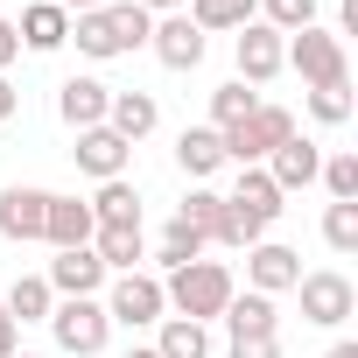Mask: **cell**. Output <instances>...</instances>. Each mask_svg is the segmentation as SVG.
<instances>
[{"mask_svg": "<svg viewBox=\"0 0 358 358\" xmlns=\"http://www.w3.org/2000/svg\"><path fill=\"white\" fill-rule=\"evenodd\" d=\"M99 281H106V267H99L92 246H71V253L50 260V288L57 295H99Z\"/></svg>", "mask_w": 358, "mask_h": 358, "instance_id": "d6986e66", "label": "cell"}, {"mask_svg": "<svg viewBox=\"0 0 358 358\" xmlns=\"http://www.w3.org/2000/svg\"><path fill=\"white\" fill-rule=\"evenodd\" d=\"M50 295H57V288H50L43 274H22V281L0 295V302H8V316H15V330H22V323H50V309H57Z\"/></svg>", "mask_w": 358, "mask_h": 358, "instance_id": "7402d4cb", "label": "cell"}, {"mask_svg": "<svg viewBox=\"0 0 358 358\" xmlns=\"http://www.w3.org/2000/svg\"><path fill=\"white\" fill-rule=\"evenodd\" d=\"M15 106H22V99H15V85H8V71H0V120H15Z\"/></svg>", "mask_w": 358, "mask_h": 358, "instance_id": "8d00e7d4", "label": "cell"}, {"mask_svg": "<svg viewBox=\"0 0 358 358\" xmlns=\"http://www.w3.org/2000/svg\"><path fill=\"white\" fill-rule=\"evenodd\" d=\"M281 64H288V43H281L267 22H246V29H239V85H267Z\"/></svg>", "mask_w": 358, "mask_h": 358, "instance_id": "30bf717a", "label": "cell"}, {"mask_svg": "<svg viewBox=\"0 0 358 358\" xmlns=\"http://www.w3.org/2000/svg\"><path fill=\"white\" fill-rule=\"evenodd\" d=\"M92 204L85 197H50V218H43V239L57 246V253H71V246H92Z\"/></svg>", "mask_w": 358, "mask_h": 358, "instance_id": "9a60e30c", "label": "cell"}, {"mask_svg": "<svg viewBox=\"0 0 358 358\" xmlns=\"http://www.w3.org/2000/svg\"><path fill=\"white\" fill-rule=\"evenodd\" d=\"M155 57L169 64V71H197L204 64V29L190 22V15H169V22H155Z\"/></svg>", "mask_w": 358, "mask_h": 358, "instance_id": "7c38bea8", "label": "cell"}, {"mask_svg": "<svg viewBox=\"0 0 358 358\" xmlns=\"http://www.w3.org/2000/svg\"><path fill=\"white\" fill-rule=\"evenodd\" d=\"M176 225H190L197 239H218V246H246V232H239V218H232V204L218 190H190L176 204Z\"/></svg>", "mask_w": 358, "mask_h": 358, "instance_id": "52a82bcc", "label": "cell"}, {"mask_svg": "<svg viewBox=\"0 0 358 358\" xmlns=\"http://www.w3.org/2000/svg\"><path fill=\"white\" fill-rule=\"evenodd\" d=\"M190 22L211 36V29H246L253 22V0H190Z\"/></svg>", "mask_w": 358, "mask_h": 358, "instance_id": "4316f807", "label": "cell"}, {"mask_svg": "<svg viewBox=\"0 0 358 358\" xmlns=\"http://www.w3.org/2000/svg\"><path fill=\"white\" fill-rule=\"evenodd\" d=\"M267 162H274L267 176H274V190H281V197H288V190H309L316 176H323V148H309V141H295V134H288Z\"/></svg>", "mask_w": 358, "mask_h": 358, "instance_id": "5bb4252c", "label": "cell"}, {"mask_svg": "<svg viewBox=\"0 0 358 358\" xmlns=\"http://www.w3.org/2000/svg\"><path fill=\"white\" fill-rule=\"evenodd\" d=\"M288 64L309 78V92H323V85H344L351 78V64H344V36H330V29H295L288 36Z\"/></svg>", "mask_w": 358, "mask_h": 358, "instance_id": "277c9868", "label": "cell"}, {"mask_svg": "<svg viewBox=\"0 0 358 358\" xmlns=\"http://www.w3.org/2000/svg\"><path fill=\"white\" fill-rule=\"evenodd\" d=\"M92 225H141V197H134L127 176L99 183V197H92Z\"/></svg>", "mask_w": 358, "mask_h": 358, "instance_id": "d4e9b609", "label": "cell"}, {"mask_svg": "<svg viewBox=\"0 0 358 358\" xmlns=\"http://www.w3.org/2000/svg\"><path fill=\"white\" fill-rule=\"evenodd\" d=\"M0 358H15V316H8V302H0Z\"/></svg>", "mask_w": 358, "mask_h": 358, "instance_id": "d590c367", "label": "cell"}, {"mask_svg": "<svg viewBox=\"0 0 358 358\" xmlns=\"http://www.w3.org/2000/svg\"><path fill=\"white\" fill-rule=\"evenodd\" d=\"M22 358H36V351H22Z\"/></svg>", "mask_w": 358, "mask_h": 358, "instance_id": "b9f144b4", "label": "cell"}, {"mask_svg": "<svg viewBox=\"0 0 358 358\" xmlns=\"http://www.w3.org/2000/svg\"><path fill=\"white\" fill-rule=\"evenodd\" d=\"M134 8H183V0H134Z\"/></svg>", "mask_w": 358, "mask_h": 358, "instance_id": "ab89813d", "label": "cell"}, {"mask_svg": "<svg viewBox=\"0 0 358 358\" xmlns=\"http://www.w3.org/2000/svg\"><path fill=\"white\" fill-rule=\"evenodd\" d=\"M127 358H155V351H127Z\"/></svg>", "mask_w": 358, "mask_h": 358, "instance_id": "60d3db41", "label": "cell"}, {"mask_svg": "<svg viewBox=\"0 0 358 358\" xmlns=\"http://www.w3.org/2000/svg\"><path fill=\"white\" fill-rule=\"evenodd\" d=\"M148 36H155V15L134 8V0H106V8H92V15L71 22V43H78L85 57H127V50H141Z\"/></svg>", "mask_w": 358, "mask_h": 358, "instance_id": "6da1fadb", "label": "cell"}, {"mask_svg": "<svg viewBox=\"0 0 358 358\" xmlns=\"http://www.w3.org/2000/svg\"><path fill=\"white\" fill-rule=\"evenodd\" d=\"M288 134H295V113H288V106H253V113H246L239 127H225L218 141H225V155H232L239 169H260Z\"/></svg>", "mask_w": 358, "mask_h": 358, "instance_id": "3957f363", "label": "cell"}, {"mask_svg": "<svg viewBox=\"0 0 358 358\" xmlns=\"http://www.w3.org/2000/svg\"><path fill=\"white\" fill-rule=\"evenodd\" d=\"M246 274H253V295H281V288H295V281H302V253H295V246L260 239V246H246Z\"/></svg>", "mask_w": 358, "mask_h": 358, "instance_id": "8fae6325", "label": "cell"}, {"mask_svg": "<svg viewBox=\"0 0 358 358\" xmlns=\"http://www.w3.org/2000/svg\"><path fill=\"white\" fill-rule=\"evenodd\" d=\"M50 330H57V344L64 351H78V358H92L99 344H106V302H92V295H64L57 309H50Z\"/></svg>", "mask_w": 358, "mask_h": 358, "instance_id": "8992f818", "label": "cell"}, {"mask_svg": "<svg viewBox=\"0 0 358 358\" xmlns=\"http://www.w3.org/2000/svg\"><path fill=\"white\" fill-rule=\"evenodd\" d=\"M15 57H22V36H15V22H8V15H0V71H8Z\"/></svg>", "mask_w": 358, "mask_h": 358, "instance_id": "e575fe53", "label": "cell"}, {"mask_svg": "<svg viewBox=\"0 0 358 358\" xmlns=\"http://www.w3.org/2000/svg\"><path fill=\"white\" fill-rule=\"evenodd\" d=\"M127 155H134V148H127L113 127H85V134H78V169L99 176V183H113V176L127 169Z\"/></svg>", "mask_w": 358, "mask_h": 358, "instance_id": "2e32d148", "label": "cell"}, {"mask_svg": "<svg viewBox=\"0 0 358 358\" xmlns=\"http://www.w3.org/2000/svg\"><path fill=\"white\" fill-rule=\"evenodd\" d=\"M15 36H22L29 50H57V43H71V15L57 8V0H36V8L15 22Z\"/></svg>", "mask_w": 358, "mask_h": 358, "instance_id": "44dd1931", "label": "cell"}, {"mask_svg": "<svg viewBox=\"0 0 358 358\" xmlns=\"http://www.w3.org/2000/svg\"><path fill=\"white\" fill-rule=\"evenodd\" d=\"M225 204H232V218H239V232H246V246H260V239H267V225H274V218L288 211L267 169H239V190H232Z\"/></svg>", "mask_w": 358, "mask_h": 358, "instance_id": "5b68a950", "label": "cell"}, {"mask_svg": "<svg viewBox=\"0 0 358 358\" xmlns=\"http://www.w3.org/2000/svg\"><path fill=\"white\" fill-rule=\"evenodd\" d=\"M323 358H358V344H330V351H323Z\"/></svg>", "mask_w": 358, "mask_h": 358, "instance_id": "f35d334b", "label": "cell"}, {"mask_svg": "<svg viewBox=\"0 0 358 358\" xmlns=\"http://www.w3.org/2000/svg\"><path fill=\"white\" fill-rule=\"evenodd\" d=\"M92 253H99V267H120V274H141V253H148V232H141V225H99V232H92Z\"/></svg>", "mask_w": 358, "mask_h": 358, "instance_id": "ac0fdd59", "label": "cell"}, {"mask_svg": "<svg viewBox=\"0 0 358 358\" xmlns=\"http://www.w3.org/2000/svg\"><path fill=\"white\" fill-rule=\"evenodd\" d=\"M43 218H50V190H36V183L0 190V239H43Z\"/></svg>", "mask_w": 358, "mask_h": 358, "instance_id": "9c48e42d", "label": "cell"}, {"mask_svg": "<svg viewBox=\"0 0 358 358\" xmlns=\"http://www.w3.org/2000/svg\"><path fill=\"white\" fill-rule=\"evenodd\" d=\"M176 162H183V176H211V169L225 162L218 127H183V141H176Z\"/></svg>", "mask_w": 358, "mask_h": 358, "instance_id": "cb8c5ba5", "label": "cell"}, {"mask_svg": "<svg viewBox=\"0 0 358 358\" xmlns=\"http://www.w3.org/2000/svg\"><path fill=\"white\" fill-rule=\"evenodd\" d=\"M323 239H330L337 253H358V204H330V211H323Z\"/></svg>", "mask_w": 358, "mask_h": 358, "instance_id": "f546056e", "label": "cell"}, {"mask_svg": "<svg viewBox=\"0 0 358 358\" xmlns=\"http://www.w3.org/2000/svg\"><path fill=\"white\" fill-rule=\"evenodd\" d=\"M295 295H302V316L309 323H344L351 316V281L344 274H302Z\"/></svg>", "mask_w": 358, "mask_h": 358, "instance_id": "4fadbf2b", "label": "cell"}, {"mask_svg": "<svg viewBox=\"0 0 358 358\" xmlns=\"http://www.w3.org/2000/svg\"><path fill=\"white\" fill-rule=\"evenodd\" d=\"M309 113H316L323 127H337V120H351V85H323V92H309Z\"/></svg>", "mask_w": 358, "mask_h": 358, "instance_id": "d6a6232c", "label": "cell"}, {"mask_svg": "<svg viewBox=\"0 0 358 358\" xmlns=\"http://www.w3.org/2000/svg\"><path fill=\"white\" fill-rule=\"evenodd\" d=\"M106 99H113V92H106L99 78H64L57 113H64V127H78V134H85V127H106Z\"/></svg>", "mask_w": 358, "mask_h": 358, "instance_id": "e0dca14e", "label": "cell"}, {"mask_svg": "<svg viewBox=\"0 0 358 358\" xmlns=\"http://www.w3.org/2000/svg\"><path fill=\"white\" fill-rule=\"evenodd\" d=\"M253 106H260V99H253L239 78H232V85H218V92H211V120H218V134H225V127H239Z\"/></svg>", "mask_w": 358, "mask_h": 358, "instance_id": "f1b7e54d", "label": "cell"}, {"mask_svg": "<svg viewBox=\"0 0 358 358\" xmlns=\"http://www.w3.org/2000/svg\"><path fill=\"white\" fill-rule=\"evenodd\" d=\"M218 316H225L232 344H239V337H274V302H267V295H232Z\"/></svg>", "mask_w": 358, "mask_h": 358, "instance_id": "603a6c76", "label": "cell"}, {"mask_svg": "<svg viewBox=\"0 0 358 358\" xmlns=\"http://www.w3.org/2000/svg\"><path fill=\"white\" fill-rule=\"evenodd\" d=\"M197 253H204V239H197V232H190V225H169V232H162V239H155V260H162V267H169V274H176V267H190V260H197Z\"/></svg>", "mask_w": 358, "mask_h": 358, "instance_id": "83f0119b", "label": "cell"}, {"mask_svg": "<svg viewBox=\"0 0 358 358\" xmlns=\"http://www.w3.org/2000/svg\"><path fill=\"white\" fill-rule=\"evenodd\" d=\"M323 183H330L337 204H358V155H330L323 162Z\"/></svg>", "mask_w": 358, "mask_h": 358, "instance_id": "1f68e13d", "label": "cell"}, {"mask_svg": "<svg viewBox=\"0 0 358 358\" xmlns=\"http://www.w3.org/2000/svg\"><path fill=\"white\" fill-rule=\"evenodd\" d=\"M232 295H239V288H232V267H218V260H190V267H176L169 288H162V302H169L176 316H190V323H211Z\"/></svg>", "mask_w": 358, "mask_h": 358, "instance_id": "7a4b0ae2", "label": "cell"}, {"mask_svg": "<svg viewBox=\"0 0 358 358\" xmlns=\"http://www.w3.org/2000/svg\"><path fill=\"white\" fill-rule=\"evenodd\" d=\"M309 22H316V0H267V29L274 36H295Z\"/></svg>", "mask_w": 358, "mask_h": 358, "instance_id": "4dcf8cb0", "label": "cell"}, {"mask_svg": "<svg viewBox=\"0 0 358 358\" xmlns=\"http://www.w3.org/2000/svg\"><path fill=\"white\" fill-rule=\"evenodd\" d=\"M155 358H211V337H204V323H190V316H169V323H162V344H155Z\"/></svg>", "mask_w": 358, "mask_h": 358, "instance_id": "484cf974", "label": "cell"}, {"mask_svg": "<svg viewBox=\"0 0 358 358\" xmlns=\"http://www.w3.org/2000/svg\"><path fill=\"white\" fill-rule=\"evenodd\" d=\"M155 120H162V113H155L148 92H113V99H106V127H113L127 148H134L141 134H155Z\"/></svg>", "mask_w": 358, "mask_h": 358, "instance_id": "ffe728a7", "label": "cell"}, {"mask_svg": "<svg viewBox=\"0 0 358 358\" xmlns=\"http://www.w3.org/2000/svg\"><path fill=\"white\" fill-rule=\"evenodd\" d=\"M57 8H64V15H71V8H78V15H92V8H106V0H57Z\"/></svg>", "mask_w": 358, "mask_h": 358, "instance_id": "74e56055", "label": "cell"}, {"mask_svg": "<svg viewBox=\"0 0 358 358\" xmlns=\"http://www.w3.org/2000/svg\"><path fill=\"white\" fill-rule=\"evenodd\" d=\"M169 302H162V281L155 274H120L113 281V302H106V323H127V330H141V323H155Z\"/></svg>", "mask_w": 358, "mask_h": 358, "instance_id": "ba28073f", "label": "cell"}, {"mask_svg": "<svg viewBox=\"0 0 358 358\" xmlns=\"http://www.w3.org/2000/svg\"><path fill=\"white\" fill-rule=\"evenodd\" d=\"M232 358H281V337H239Z\"/></svg>", "mask_w": 358, "mask_h": 358, "instance_id": "836d02e7", "label": "cell"}]
</instances>
